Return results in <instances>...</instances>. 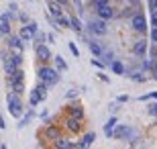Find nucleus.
Listing matches in <instances>:
<instances>
[{
	"label": "nucleus",
	"mask_w": 157,
	"mask_h": 149,
	"mask_svg": "<svg viewBox=\"0 0 157 149\" xmlns=\"http://www.w3.org/2000/svg\"><path fill=\"white\" fill-rule=\"evenodd\" d=\"M37 55H39V59H49V57H51V53H49V49H47L45 45L37 47Z\"/></svg>",
	"instance_id": "4468645a"
},
{
	"label": "nucleus",
	"mask_w": 157,
	"mask_h": 149,
	"mask_svg": "<svg viewBox=\"0 0 157 149\" xmlns=\"http://www.w3.org/2000/svg\"><path fill=\"white\" fill-rule=\"evenodd\" d=\"M71 29L74 31H82V23L78 21V18H71Z\"/></svg>",
	"instance_id": "393cba45"
},
{
	"label": "nucleus",
	"mask_w": 157,
	"mask_h": 149,
	"mask_svg": "<svg viewBox=\"0 0 157 149\" xmlns=\"http://www.w3.org/2000/svg\"><path fill=\"white\" fill-rule=\"evenodd\" d=\"M112 72H114V74H124V65H122L121 61H112Z\"/></svg>",
	"instance_id": "a211bd4d"
},
{
	"label": "nucleus",
	"mask_w": 157,
	"mask_h": 149,
	"mask_svg": "<svg viewBox=\"0 0 157 149\" xmlns=\"http://www.w3.org/2000/svg\"><path fill=\"white\" fill-rule=\"evenodd\" d=\"M67 108H70V116H74V119H80V120H82V116H84V110H82L80 104H71V106H67Z\"/></svg>",
	"instance_id": "1a4fd4ad"
},
{
	"label": "nucleus",
	"mask_w": 157,
	"mask_h": 149,
	"mask_svg": "<svg viewBox=\"0 0 157 149\" xmlns=\"http://www.w3.org/2000/svg\"><path fill=\"white\" fill-rule=\"evenodd\" d=\"M90 51H92L94 55L98 57V55H102V47H100L98 43H90Z\"/></svg>",
	"instance_id": "aec40b11"
},
{
	"label": "nucleus",
	"mask_w": 157,
	"mask_h": 149,
	"mask_svg": "<svg viewBox=\"0 0 157 149\" xmlns=\"http://www.w3.org/2000/svg\"><path fill=\"white\" fill-rule=\"evenodd\" d=\"M25 80V74H23V69H14L10 74V82L14 84V82H23Z\"/></svg>",
	"instance_id": "2eb2a0df"
},
{
	"label": "nucleus",
	"mask_w": 157,
	"mask_h": 149,
	"mask_svg": "<svg viewBox=\"0 0 157 149\" xmlns=\"http://www.w3.org/2000/svg\"><path fill=\"white\" fill-rule=\"evenodd\" d=\"M49 10H51V14H53L55 18H59V17H61V10H59V6H57V4H53V2L49 4Z\"/></svg>",
	"instance_id": "412c9836"
},
{
	"label": "nucleus",
	"mask_w": 157,
	"mask_h": 149,
	"mask_svg": "<svg viewBox=\"0 0 157 149\" xmlns=\"http://www.w3.org/2000/svg\"><path fill=\"white\" fill-rule=\"evenodd\" d=\"M67 98H76L78 96V90H67V94H65Z\"/></svg>",
	"instance_id": "c756f323"
},
{
	"label": "nucleus",
	"mask_w": 157,
	"mask_h": 149,
	"mask_svg": "<svg viewBox=\"0 0 157 149\" xmlns=\"http://www.w3.org/2000/svg\"><path fill=\"white\" fill-rule=\"evenodd\" d=\"M53 143H55V149H71V143L67 141V139H63V137L55 139Z\"/></svg>",
	"instance_id": "9b49d317"
},
{
	"label": "nucleus",
	"mask_w": 157,
	"mask_h": 149,
	"mask_svg": "<svg viewBox=\"0 0 157 149\" xmlns=\"http://www.w3.org/2000/svg\"><path fill=\"white\" fill-rule=\"evenodd\" d=\"M65 125H67V129H70L71 133H78L82 129V120L80 119H74V116H70V119L65 120Z\"/></svg>",
	"instance_id": "0eeeda50"
},
{
	"label": "nucleus",
	"mask_w": 157,
	"mask_h": 149,
	"mask_svg": "<svg viewBox=\"0 0 157 149\" xmlns=\"http://www.w3.org/2000/svg\"><path fill=\"white\" fill-rule=\"evenodd\" d=\"M57 23L61 25V27H71V21H67V18H63V17H59Z\"/></svg>",
	"instance_id": "bb28decb"
},
{
	"label": "nucleus",
	"mask_w": 157,
	"mask_h": 149,
	"mask_svg": "<svg viewBox=\"0 0 157 149\" xmlns=\"http://www.w3.org/2000/svg\"><path fill=\"white\" fill-rule=\"evenodd\" d=\"M35 90H37V94H39L41 100H45V98H47V88H45V86H37Z\"/></svg>",
	"instance_id": "5701e85b"
},
{
	"label": "nucleus",
	"mask_w": 157,
	"mask_h": 149,
	"mask_svg": "<svg viewBox=\"0 0 157 149\" xmlns=\"http://www.w3.org/2000/svg\"><path fill=\"white\" fill-rule=\"evenodd\" d=\"M147 98H157V92H151L149 96H141V100H147Z\"/></svg>",
	"instance_id": "72a5a7b5"
},
{
	"label": "nucleus",
	"mask_w": 157,
	"mask_h": 149,
	"mask_svg": "<svg viewBox=\"0 0 157 149\" xmlns=\"http://www.w3.org/2000/svg\"><path fill=\"white\" fill-rule=\"evenodd\" d=\"M0 149H6V145H2V147H0Z\"/></svg>",
	"instance_id": "a19ab883"
},
{
	"label": "nucleus",
	"mask_w": 157,
	"mask_h": 149,
	"mask_svg": "<svg viewBox=\"0 0 157 149\" xmlns=\"http://www.w3.org/2000/svg\"><path fill=\"white\" fill-rule=\"evenodd\" d=\"M153 8H155V10H157V0H153Z\"/></svg>",
	"instance_id": "4c0bfd02"
},
{
	"label": "nucleus",
	"mask_w": 157,
	"mask_h": 149,
	"mask_svg": "<svg viewBox=\"0 0 157 149\" xmlns=\"http://www.w3.org/2000/svg\"><path fill=\"white\" fill-rule=\"evenodd\" d=\"M10 49H14V55H23V43H21V37H12L8 41Z\"/></svg>",
	"instance_id": "39448f33"
},
{
	"label": "nucleus",
	"mask_w": 157,
	"mask_h": 149,
	"mask_svg": "<svg viewBox=\"0 0 157 149\" xmlns=\"http://www.w3.org/2000/svg\"><path fill=\"white\" fill-rule=\"evenodd\" d=\"M8 112H10L12 116H21V112H23V106H21V100H18V96L14 94V96H8Z\"/></svg>",
	"instance_id": "f03ea898"
},
{
	"label": "nucleus",
	"mask_w": 157,
	"mask_h": 149,
	"mask_svg": "<svg viewBox=\"0 0 157 149\" xmlns=\"http://www.w3.org/2000/svg\"><path fill=\"white\" fill-rule=\"evenodd\" d=\"M133 80H135V82H143V80H145V78H143V76H141V74H133Z\"/></svg>",
	"instance_id": "2f4dec72"
},
{
	"label": "nucleus",
	"mask_w": 157,
	"mask_h": 149,
	"mask_svg": "<svg viewBox=\"0 0 157 149\" xmlns=\"http://www.w3.org/2000/svg\"><path fill=\"white\" fill-rule=\"evenodd\" d=\"M151 39H153V41H155V43H157V27H155V29L151 31Z\"/></svg>",
	"instance_id": "f704fd0d"
},
{
	"label": "nucleus",
	"mask_w": 157,
	"mask_h": 149,
	"mask_svg": "<svg viewBox=\"0 0 157 149\" xmlns=\"http://www.w3.org/2000/svg\"><path fill=\"white\" fill-rule=\"evenodd\" d=\"M12 92H14V94H23L25 92V84L23 82H14V84H12Z\"/></svg>",
	"instance_id": "6ab92c4d"
},
{
	"label": "nucleus",
	"mask_w": 157,
	"mask_h": 149,
	"mask_svg": "<svg viewBox=\"0 0 157 149\" xmlns=\"http://www.w3.org/2000/svg\"><path fill=\"white\" fill-rule=\"evenodd\" d=\"M55 65H57L59 69H67V63L63 61V57H61V55H57V57H55Z\"/></svg>",
	"instance_id": "4be33fe9"
},
{
	"label": "nucleus",
	"mask_w": 157,
	"mask_h": 149,
	"mask_svg": "<svg viewBox=\"0 0 157 149\" xmlns=\"http://www.w3.org/2000/svg\"><path fill=\"white\" fill-rule=\"evenodd\" d=\"M70 51L74 53V55H80V51H78V47L74 45V43H70Z\"/></svg>",
	"instance_id": "c85d7f7f"
},
{
	"label": "nucleus",
	"mask_w": 157,
	"mask_h": 149,
	"mask_svg": "<svg viewBox=\"0 0 157 149\" xmlns=\"http://www.w3.org/2000/svg\"><path fill=\"white\" fill-rule=\"evenodd\" d=\"M153 55H155V57H157V47H155V49H153Z\"/></svg>",
	"instance_id": "58836bf2"
},
{
	"label": "nucleus",
	"mask_w": 157,
	"mask_h": 149,
	"mask_svg": "<svg viewBox=\"0 0 157 149\" xmlns=\"http://www.w3.org/2000/svg\"><path fill=\"white\" fill-rule=\"evenodd\" d=\"M149 112H151V115H157V104H151V106H149Z\"/></svg>",
	"instance_id": "473e14b6"
},
{
	"label": "nucleus",
	"mask_w": 157,
	"mask_h": 149,
	"mask_svg": "<svg viewBox=\"0 0 157 149\" xmlns=\"http://www.w3.org/2000/svg\"><path fill=\"white\" fill-rule=\"evenodd\" d=\"M94 4L100 8V6H106V4H108V0H94Z\"/></svg>",
	"instance_id": "cd10ccee"
},
{
	"label": "nucleus",
	"mask_w": 157,
	"mask_h": 149,
	"mask_svg": "<svg viewBox=\"0 0 157 149\" xmlns=\"http://www.w3.org/2000/svg\"><path fill=\"white\" fill-rule=\"evenodd\" d=\"M57 2H61V4H65V0H57Z\"/></svg>",
	"instance_id": "ea45409f"
},
{
	"label": "nucleus",
	"mask_w": 157,
	"mask_h": 149,
	"mask_svg": "<svg viewBox=\"0 0 157 149\" xmlns=\"http://www.w3.org/2000/svg\"><path fill=\"white\" fill-rule=\"evenodd\" d=\"M133 51L137 53V55H143V53L147 51V43H145V39H143V41H137V43H135V47H133Z\"/></svg>",
	"instance_id": "f8f14e48"
},
{
	"label": "nucleus",
	"mask_w": 157,
	"mask_h": 149,
	"mask_svg": "<svg viewBox=\"0 0 157 149\" xmlns=\"http://www.w3.org/2000/svg\"><path fill=\"white\" fill-rule=\"evenodd\" d=\"M98 17L102 18V21H106V18H110V17H112V8H110V4L100 6V8H98Z\"/></svg>",
	"instance_id": "9d476101"
},
{
	"label": "nucleus",
	"mask_w": 157,
	"mask_h": 149,
	"mask_svg": "<svg viewBox=\"0 0 157 149\" xmlns=\"http://www.w3.org/2000/svg\"><path fill=\"white\" fill-rule=\"evenodd\" d=\"M0 33H10V23H8V17H0Z\"/></svg>",
	"instance_id": "ddd939ff"
},
{
	"label": "nucleus",
	"mask_w": 157,
	"mask_h": 149,
	"mask_svg": "<svg viewBox=\"0 0 157 149\" xmlns=\"http://www.w3.org/2000/svg\"><path fill=\"white\" fill-rule=\"evenodd\" d=\"M153 76H155V80H157V61L153 63Z\"/></svg>",
	"instance_id": "c9c22d12"
},
{
	"label": "nucleus",
	"mask_w": 157,
	"mask_h": 149,
	"mask_svg": "<svg viewBox=\"0 0 157 149\" xmlns=\"http://www.w3.org/2000/svg\"><path fill=\"white\" fill-rule=\"evenodd\" d=\"M71 149H88V145L84 143V141H82L80 145H71Z\"/></svg>",
	"instance_id": "7c9ffc66"
},
{
	"label": "nucleus",
	"mask_w": 157,
	"mask_h": 149,
	"mask_svg": "<svg viewBox=\"0 0 157 149\" xmlns=\"http://www.w3.org/2000/svg\"><path fill=\"white\" fill-rule=\"evenodd\" d=\"M133 29L139 31V33H143V31L147 29V21H145L143 14H135V17H133Z\"/></svg>",
	"instance_id": "20e7f679"
},
{
	"label": "nucleus",
	"mask_w": 157,
	"mask_h": 149,
	"mask_svg": "<svg viewBox=\"0 0 157 149\" xmlns=\"http://www.w3.org/2000/svg\"><path fill=\"white\" fill-rule=\"evenodd\" d=\"M114 125H117V119H110L108 123H106V127H104V133L108 135V137L112 135V129H114Z\"/></svg>",
	"instance_id": "f3484780"
},
{
	"label": "nucleus",
	"mask_w": 157,
	"mask_h": 149,
	"mask_svg": "<svg viewBox=\"0 0 157 149\" xmlns=\"http://www.w3.org/2000/svg\"><path fill=\"white\" fill-rule=\"evenodd\" d=\"M90 31L96 35H106V25L104 21H96V23H90Z\"/></svg>",
	"instance_id": "423d86ee"
},
{
	"label": "nucleus",
	"mask_w": 157,
	"mask_h": 149,
	"mask_svg": "<svg viewBox=\"0 0 157 149\" xmlns=\"http://www.w3.org/2000/svg\"><path fill=\"white\" fill-rule=\"evenodd\" d=\"M153 25H155V27H157V10L153 12Z\"/></svg>",
	"instance_id": "e433bc0d"
},
{
	"label": "nucleus",
	"mask_w": 157,
	"mask_h": 149,
	"mask_svg": "<svg viewBox=\"0 0 157 149\" xmlns=\"http://www.w3.org/2000/svg\"><path fill=\"white\" fill-rule=\"evenodd\" d=\"M4 69H6V74H12V72H14V69H17V63L12 61V57L4 59Z\"/></svg>",
	"instance_id": "dca6fc26"
},
{
	"label": "nucleus",
	"mask_w": 157,
	"mask_h": 149,
	"mask_svg": "<svg viewBox=\"0 0 157 149\" xmlns=\"http://www.w3.org/2000/svg\"><path fill=\"white\" fill-rule=\"evenodd\" d=\"M92 141H96V135H94V133H88L86 137H84V143H86V145H90Z\"/></svg>",
	"instance_id": "b1692460"
},
{
	"label": "nucleus",
	"mask_w": 157,
	"mask_h": 149,
	"mask_svg": "<svg viewBox=\"0 0 157 149\" xmlns=\"http://www.w3.org/2000/svg\"><path fill=\"white\" fill-rule=\"evenodd\" d=\"M35 33H37V25L35 23H31V25H27V27H23L21 29V39H33L35 37Z\"/></svg>",
	"instance_id": "7ed1b4c3"
},
{
	"label": "nucleus",
	"mask_w": 157,
	"mask_h": 149,
	"mask_svg": "<svg viewBox=\"0 0 157 149\" xmlns=\"http://www.w3.org/2000/svg\"><path fill=\"white\" fill-rule=\"evenodd\" d=\"M39 78L45 82V84H57L59 82V76H57V72H55L53 68H41L39 69Z\"/></svg>",
	"instance_id": "f257e3e1"
},
{
	"label": "nucleus",
	"mask_w": 157,
	"mask_h": 149,
	"mask_svg": "<svg viewBox=\"0 0 157 149\" xmlns=\"http://www.w3.org/2000/svg\"><path fill=\"white\" fill-rule=\"evenodd\" d=\"M45 137L51 139V141H55V139L61 137V131H59L57 127H49V129H45Z\"/></svg>",
	"instance_id": "6e6552de"
},
{
	"label": "nucleus",
	"mask_w": 157,
	"mask_h": 149,
	"mask_svg": "<svg viewBox=\"0 0 157 149\" xmlns=\"http://www.w3.org/2000/svg\"><path fill=\"white\" fill-rule=\"evenodd\" d=\"M124 135H127V129H124V127H118V131L114 133V137L117 139H121V137H124Z\"/></svg>",
	"instance_id": "a878e982"
}]
</instances>
